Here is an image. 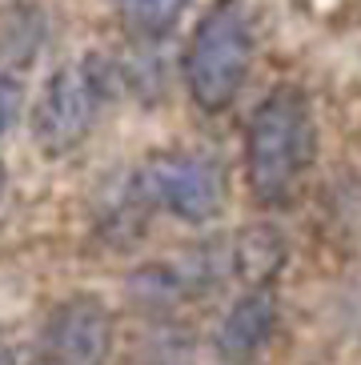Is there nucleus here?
Listing matches in <instances>:
<instances>
[{
    "mask_svg": "<svg viewBox=\"0 0 361 365\" xmlns=\"http://www.w3.org/2000/svg\"><path fill=\"white\" fill-rule=\"evenodd\" d=\"M317 161V120L298 85H277L245 125V181L257 205L289 209Z\"/></svg>",
    "mask_w": 361,
    "mask_h": 365,
    "instance_id": "obj_1",
    "label": "nucleus"
},
{
    "mask_svg": "<svg viewBox=\"0 0 361 365\" xmlns=\"http://www.w3.org/2000/svg\"><path fill=\"white\" fill-rule=\"evenodd\" d=\"M257 36L245 0H213L185 48V88L205 117L233 108L253 68Z\"/></svg>",
    "mask_w": 361,
    "mask_h": 365,
    "instance_id": "obj_2",
    "label": "nucleus"
},
{
    "mask_svg": "<svg viewBox=\"0 0 361 365\" xmlns=\"http://www.w3.org/2000/svg\"><path fill=\"white\" fill-rule=\"evenodd\" d=\"M108 76L113 68L105 56H85L76 68H56L44 81L32 101V140L41 145V153L64 157L93 133Z\"/></svg>",
    "mask_w": 361,
    "mask_h": 365,
    "instance_id": "obj_3",
    "label": "nucleus"
},
{
    "mask_svg": "<svg viewBox=\"0 0 361 365\" xmlns=\"http://www.w3.org/2000/svg\"><path fill=\"white\" fill-rule=\"evenodd\" d=\"M141 197L161 205L169 217L185 225H205L221 213L225 205V173L221 165L189 149L153 153L149 165L141 169Z\"/></svg>",
    "mask_w": 361,
    "mask_h": 365,
    "instance_id": "obj_4",
    "label": "nucleus"
},
{
    "mask_svg": "<svg viewBox=\"0 0 361 365\" xmlns=\"http://www.w3.org/2000/svg\"><path fill=\"white\" fill-rule=\"evenodd\" d=\"M113 349V313L96 297H73L44 322V354L56 365H105Z\"/></svg>",
    "mask_w": 361,
    "mask_h": 365,
    "instance_id": "obj_5",
    "label": "nucleus"
},
{
    "mask_svg": "<svg viewBox=\"0 0 361 365\" xmlns=\"http://www.w3.org/2000/svg\"><path fill=\"white\" fill-rule=\"evenodd\" d=\"M273 329H277V301L265 285H253L221 317L213 349L225 365H253L265 354V345L273 341Z\"/></svg>",
    "mask_w": 361,
    "mask_h": 365,
    "instance_id": "obj_6",
    "label": "nucleus"
},
{
    "mask_svg": "<svg viewBox=\"0 0 361 365\" xmlns=\"http://www.w3.org/2000/svg\"><path fill=\"white\" fill-rule=\"evenodd\" d=\"M49 21L44 9L32 0H9L0 4V73H24L41 56Z\"/></svg>",
    "mask_w": 361,
    "mask_h": 365,
    "instance_id": "obj_7",
    "label": "nucleus"
},
{
    "mask_svg": "<svg viewBox=\"0 0 361 365\" xmlns=\"http://www.w3.org/2000/svg\"><path fill=\"white\" fill-rule=\"evenodd\" d=\"M285 257H289L285 241L269 225L241 229L233 241V269H237V277L249 281V285H269L277 277V269L285 265Z\"/></svg>",
    "mask_w": 361,
    "mask_h": 365,
    "instance_id": "obj_8",
    "label": "nucleus"
},
{
    "mask_svg": "<svg viewBox=\"0 0 361 365\" xmlns=\"http://www.w3.org/2000/svg\"><path fill=\"white\" fill-rule=\"evenodd\" d=\"M113 4H117L125 33L141 36V41H161L180 24L193 0H113Z\"/></svg>",
    "mask_w": 361,
    "mask_h": 365,
    "instance_id": "obj_9",
    "label": "nucleus"
},
{
    "mask_svg": "<svg viewBox=\"0 0 361 365\" xmlns=\"http://www.w3.org/2000/svg\"><path fill=\"white\" fill-rule=\"evenodd\" d=\"M24 108V85L16 81V73H0V137L21 120Z\"/></svg>",
    "mask_w": 361,
    "mask_h": 365,
    "instance_id": "obj_10",
    "label": "nucleus"
},
{
    "mask_svg": "<svg viewBox=\"0 0 361 365\" xmlns=\"http://www.w3.org/2000/svg\"><path fill=\"white\" fill-rule=\"evenodd\" d=\"M4 185H9V173H4V165H0V197H4Z\"/></svg>",
    "mask_w": 361,
    "mask_h": 365,
    "instance_id": "obj_11",
    "label": "nucleus"
},
{
    "mask_svg": "<svg viewBox=\"0 0 361 365\" xmlns=\"http://www.w3.org/2000/svg\"><path fill=\"white\" fill-rule=\"evenodd\" d=\"M0 365H12V361H9V357H4V354H0Z\"/></svg>",
    "mask_w": 361,
    "mask_h": 365,
    "instance_id": "obj_12",
    "label": "nucleus"
}]
</instances>
